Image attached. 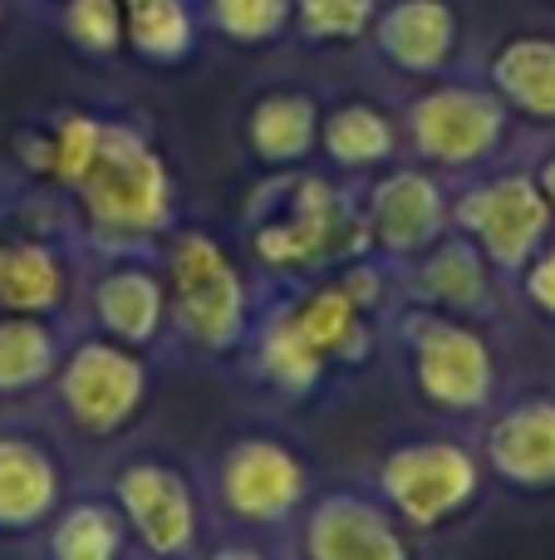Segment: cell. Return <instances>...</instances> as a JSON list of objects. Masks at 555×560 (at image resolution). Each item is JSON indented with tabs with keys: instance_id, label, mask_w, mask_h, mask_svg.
I'll use <instances>...</instances> for the list:
<instances>
[{
	"instance_id": "obj_1",
	"label": "cell",
	"mask_w": 555,
	"mask_h": 560,
	"mask_svg": "<svg viewBox=\"0 0 555 560\" xmlns=\"http://www.w3.org/2000/svg\"><path fill=\"white\" fill-rule=\"evenodd\" d=\"M84 207L98 226L114 232H153L167 212V177L157 158L128 128H104L88 173L79 177Z\"/></svg>"
},
{
	"instance_id": "obj_2",
	"label": "cell",
	"mask_w": 555,
	"mask_h": 560,
	"mask_svg": "<svg viewBox=\"0 0 555 560\" xmlns=\"http://www.w3.org/2000/svg\"><path fill=\"white\" fill-rule=\"evenodd\" d=\"M147 374L128 349L88 339L69 354V364L59 369V398H64L69 423H79L84 433H114L143 404Z\"/></svg>"
},
{
	"instance_id": "obj_3",
	"label": "cell",
	"mask_w": 555,
	"mask_h": 560,
	"mask_svg": "<svg viewBox=\"0 0 555 560\" xmlns=\"http://www.w3.org/2000/svg\"><path fill=\"white\" fill-rule=\"evenodd\" d=\"M177 319L197 345H232L241 329V280L206 236H187L173 256Z\"/></svg>"
},
{
	"instance_id": "obj_4",
	"label": "cell",
	"mask_w": 555,
	"mask_h": 560,
	"mask_svg": "<svg viewBox=\"0 0 555 560\" xmlns=\"http://www.w3.org/2000/svg\"><path fill=\"white\" fill-rule=\"evenodd\" d=\"M118 506L153 556H182L197 536V512L187 482L163 463H133L118 472Z\"/></svg>"
},
{
	"instance_id": "obj_5",
	"label": "cell",
	"mask_w": 555,
	"mask_h": 560,
	"mask_svg": "<svg viewBox=\"0 0 555 560\" xmlns=\"http://www.w3.org/2000/svg\"><path fill=\"white\" fill-rule=\"evenodd\" d=\"M383 487H389L393 506H399L413 526H433L458 502H468L472 463L448 443H418L393 457L389 472H383Z\"/></svg>"
},
{
	"instance_id": "obj_6",
	"label": "cell",
	"mask_w": 555,
	"mask_h": 560,
	"mask_svg": "<svg viewBox=\"0 0 555 560\" xmlns=\"http://www.w3.org/2000/svg\"><path fill=\"white\" fill-rule=\"evenodd\" d=\"M222 497L246 522H275L300 502V463L275 443H236L222 467Z\"/></svg>"
},
{
	"instance_id": "obj_7",
	"label": "cell",
	"mask_w": 555,
	"mask_h": 560,
	"mask_svg": "<svg viewBox=\"0 0 555 560\" xmlns=\"http://www.w3.org/2000/svg\"><path fill=\"white\" fill-rule=\"evenodd\" d=\"M418 378L438 404L448 408H477L492 388V359L468 329L438 325L423 335L418 349Z\"/></svg>"
},
{
	"instance_id": "obj_8",
	"label": "cell",
	"mask_w": 555,
	"mask_h": 560,
	"mask_svg": "<svg viewBox=\"0 0 555 560\" xmlns=\"http://www.w3.org/2000/svg\"><path fill=\"white\" fill-rule=\"evenodd\" d=\"M59 502L49 453L25 438H0V532H35Z\"/></svg>"
},
{
	"instance_id": "obj_9",
	"label": "cell",
	"mask_w": 555,
	"mask_h": 560,
	"mask_svg": "<svg viewBox=\"0 0 555 560\" xmlns=\"http://www.w3.org/2000/svg\"><path fill=\"white\" fill-rule=\"evenodd\" d=\"M310 556L315 560H403V546L369 506L330 502L310 522Z\"/></svg>"
},
{
	"instance_id": "obj_10",
	"label": "cell",
	"mask_w": 555,
	"mask_h": 560,
	"mask_svg": "<svg viewBox=\"0 0 555 560\" xmlns=\"http://www.w3.org/2000/svg\"><path fill=\"white\" fill-rule=\"evenodd\" d=\"M492 457L517 482H555V404H527L501 418L492 433Z\"/></svg>"
},
{
	"instance_id": "obj_11",
	"label": "cell",
	"mask_w": 555,
	"mask_h": 560,
	"mask_svg": "<svg viewBox=\"0 0 555 560\" xmlns=\"http://www.w3.org/2000/svg\"><path fill=\"white\" fill-rule=\"evenodd\" d=\"M64 300V266L49 246H0V305L10 315H45Z\"/></svg>"
},
{
	"instance_id": "obj_12",
	"label": "cell",
	"mask_w": 555,
	"mask_h": 560,
	"mask_svg": "<svg viewBox=\"0 0 555 560\" xmlns=\"http://www.w3.org/2000/svg\"><path fill=\"white\" fill-rule=\"evenodd\" d=\"M98 319L118 345H143L157 335V319H163V290L153 276L143 271H114L98 280Z\"/></svg>"
},
{
	"instance_id": "obj_13",
	"label": "cell",
	"mask_w": 555,
	"mask_h": 560,
	"mask_svg": "<svg viewBox=\"0 0 555 560\" xmlns=\"http://www.w3.org/2000/svg\"><path fill=\"white\" fill-rule=\"evenodd\" d=\"M55 364V335H49V325H39V315L0 319V394H25V388L45 384Z\"/></svg>"
},
{
	"instance_id": "obj_14",
	"label": "cell",
	"mask_w": 555,
	"mask_h": 560,
	"mask_svg": "<svg viewBox=\"0 0 555 560\" xmlns=\"http://www.w3.org/2000/svg\"><path fill=\"white\" fill-rule=\"evenodd\" d=\"M482 207H487L482 212V236H487L492 256L497 261H521V252L541 232V202L531 197V187H497Z\"/></svg>"
},
{
	"instance_id": "obj_15",
	"label": "cell",
	"mask_w": 555,
	"mask_h": 560,
	"mask_svg": "<svg viewBox=\"0 0 555 560\" xmlns=\"http://www.w3.org/2000/svg\"><path fill=\"white\" fill-rule=\"evenodd\" d=\"M118 546H123L118 516L98 502H79L49 532V560H118Z\"/></svg>"
},
{
	"instance_id": "obj_16",
	"label": "cell",
	"mask_w": 555,
	"mask_h": 560,
	"mask_svg": "<svg viewBox=\"0 0 555 560\" xmlns=\"http://www.w3.org/2000/svg\"><path fill=\"white\" fill-rule=\"evenodd\" d=\"M295 329L305 335V345L315 349V354H324V349H340L344 339H350L354 329V310H350V295H340V290H324V295H315L310 305L300 310V315H291Z\"/></svg>"
},
{
	"instance_id": "obj_17",
	"label": "cell",
	"mask_w": 555,
	"mask_h": 560,
	"mask_svg": "<svg viewBox=\"0 0 555 560\" xmlns=\"http://www.w3.org/2000/svg\"><path fill=\"white\" fill-rule=\"evenodd\" d=\"M265 369H271L281 384H310L315 378L320 354L305 345V335L295 329V319H281V325L265 335Z\"/></svg>"
},
{
	"instance_id": "obj_18",
	"label": "cell",
	"mask_w": 555,
	"mask_h": 560,
	"mask_svg": "<svg viewBox=\"0 0 555 560\" xmlns=\"http://www.w3.org/2000/svg\"><path fill=\"white\" fill-rule=\"evenodd\" d=\"M133 35L147 55H177L187 39V20L177 0H138L133 10Z\"/></svg>"
},
{
	"instance_id": "obj_19",
	"label": "cell",
	"mask_w": 555,
	"mask_h": 560,
	"mask_svg": "<svg viewBox=\"0 0 555 560\" xmlns=\"http://www.w3.org/2000/svg\"><path fill=\"white\" fill-rule=\"evenodd\" d=\"M310 133V114L305 104H265L256 114V143L265 158H295Z\"/></svg>"
},
{
	"instance_id": "obj_20",
	"label": "cell",
	"mask_w": 555,
	"mask_h": 560,
	"mask_svg": "<svg viewBox=\"0 0 555 560\" xmlns=\"http://www.w3.org/2000/svg\"><path fill=\"white\" fill-rule=\"evenodd\" d=\"M428 212H433V197L423 183H399L393 197L383 202V226H389L393 242H418L423 226H428Z\"/></svg>"
},
{
	"instance_id": "obj_21",
	"label": "cell",
	"mask_w": 555,
	"mask_h": 560,
	"mask_svg": "<svg viewBox=\"0 0 555 560\" xmlns=\"http://www.w3.org/2000/svg\"><path fill=\"white\" fill-rule=\"evenodd\" d=\"M98 133H104V128L88 124V118H69V124L59 128V143H55V153H49V163H55V173L64 177V183H79V177L88 173V163H94V153H98Z\"/></svg>"
},
{
	"instance_id": "obj_22",
	"label": "cell",
	"mask_w": 555,
	"mask_h": 560,
	"mask_svg": "<svg viewBox=\"0 0 555 560\" xmlns=\"http://www.w3.org/2000/svg\"><path fill=\"white\" fill-rule=\"evenodd\" d=\"M64 25L84 49H114L118 45V5L114 0H74Z\"/></svg>"
},
{
	"instance_id": "obj_23",
	"label": "cell",
	"mask_w": 555,
	"mask_h": 560,
	"mask_svg": "<svg viewBox=\"0 0 555 560\" xmlns=\"http://www.w3.org/2000/svg\"><path fill=\"white\" fill-rule=\"evenodd\" d=\"M216 5H222V20L232 30H241L246 39L251 35H261L265 25H275V0H216Z\"/></svg>"
},
{
	"instance_id": "obj_24",
	"label": "cell",
	"mask_w": 555,
	"mask_h": 560,
	"mask_svg": "<svg viewBox=\"0 0 555 560\" xmlns=\"http://www.w3.org/2000/svg\"><path fill=\"white\" fill-rule=\"evenodd\" d=\"M531 290H536V300H541V305L555 310V256H551V261L536 271V280H531Z\"/></svg>"
},
{
	"instance_id": "obj_25",
	"label": "cell",
	"mask_w": 555,
	"mask_h": 560,
	"mask_svg": "<svg viewBox=\"0 0 555 560\" xmlns=\"http://www.w3.org/2000/svg\"><path fill=\"white\" fill-rule=\"evenodd\" d=\"M212 560H261V556H251V551H236V546H232V551H216Z\"/></svg>"
},
{
	"instance_id": "obj_26",
	"label": "cell",
	"mask_w": 555,
	"mask_h": 560,
	"mask_svg": "<svg viewBox=\"0 0 555 560\" xmlns=\"http://www.w3.org/2000/svg\"><path fill=\"white\" fill-rule=\"evenodd\" d=\"M551 187H555V167H551Z\"/></svg>"
}]
</instances>
